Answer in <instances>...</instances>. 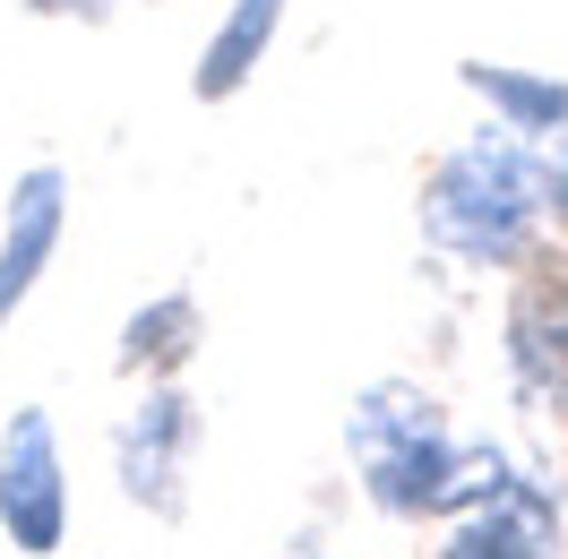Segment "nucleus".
Returning a JSON list of instances; mask_svg holds the SVG:
<instances>
[{"mask_svg":"<svg viewBox=\"0 0 568 559\" xmlns=\"http://www.w3.org/2000/svg\"><path fill=\"white\" fill-rule=\"evenodd\" d=\"M345 465L388 525H439L465 482V439L423 379H371L345 405Z\"/></svg>","mask_w":568,"mask_h":559,"instance_id":"obj_2","label":"nucleus"},{"mask_svg":"<svg viewBox=\"0 0 568 559\" xmlns=\"http://www.w3.org/2000/svg\"><path fill=\"white\" fill-rule=\"evenodd\" d=\"M414 224H423V242L439 250L448 267H474V276H517V267H534V250L551 242V233H542V190H534V139L499 130V121L465 130L423 173Z\"/></svg>","mask_w":568,"mask_h":559,"instance_id":"obj_1","label":"nucleus"},{"mask_svg":"<svg viewBox=\"0 0 568 559\" xmlns=\"http://www.w3.org/2000/svg\"><path fill=\"white\" fill-rule=\"evenodd\" d=\"M0 542L18 559H52L70 542V456L43 405H18L0 421Z\"/></svg>","mask_w":568,"mask_h":559,"instance_id":"obj_4","label":"nucleus"},{"mask_svg":"<svg viewBox=\"0 0 568 559\" xmlns=\"http://www.w3.org/2000/svg\"><path fill=\"white\" fill-rule=\"evenodd\" d=\"M430 559H568V508L542 465H508L483 499L439 517Z\"/></svg>","mask_w":568,"mask_h":559,"instance_id":"obj_5","label":"nucleus"},{"mask_svg":"<svg viewBox=\"0 0 568 559\" xmlns=\"http://www.w3.org/2000/svg\"><path fill=\"white\" fill-rule=\"evenodd\" d=\"M199 448H207V414L181 379H146L121 421H112V482L121 499L155 525H181L199 499Z\"/></svg>","mask_w":568,"mask_h":559,"instance_id":"obj_3","label":"nucleus"},{"mask_svg":"<svg viewBox=\"0 0 568 559\" xmlns=\"http://www.w3.org/2000/svg\"><path fill=\"white\" fill-rule=\"evenodd\" d=\"M457 87L517 139H551L568 130V78L534 70V61H457Z\"/></svg>","mask_w":568,"mask_h":559,"instance_id":"obj_10","label":"nucleus"},{"mask_svg":"<svg viewBox=\"0 0 568 559\" xmlns=\"http://www.w3.org/2000/svg\"><path fill=\"white\" fill-rule=\"evenodd\" d=\"M121 9H130V0H27V18H61V27H104Z\"/></svg>","mask_w":568,"mask_h":559,"instance_id":"obj_12","label":"nucleus"},{"mask_svg":"<svg viewBox=\"0 0 568 559\" xmlns=\"http://www.w3.org/2000/svg\"><path fill=\"white\" fill-rule=\"evenodd\" d=\"M499 362H508V396L534 430L568 439V276H526L508 293L499 318Z\"/></svg>","mask_w":568,"mask_h":559,"instance_id":"obj_6","label":"nucleus"},{"mask_svg":"<svg viewBox=\"0 0 568 559\" xmlns=\"http://www.w3.org/2000/svg\"><path fill=\"white\" fill-rule=\"evenodd\" d=\"M534 190H542V233L568 242V130L534 139Z\"/></svg>","mask_w":568,"mask_h":559,"instance_id":"obj_11","label":"nucleus"},{"mask_svg":"<svg viewBox=\"0 0 568 559\" xmlns=\"http://www.w3.org/2000/svg\"><path fill=\"white\" fill-rule=\"evenodd\" d=\"M276 559H336V551H320V542H284Z\"/></svg>","mask_w":568,"mask_h":559,"instance_id":"obj_13","label":"nucleus"},{"mask_svg":"<svg viewBox=\"0 0 568 559\" xmlns=\"http://www.w3.org/2000/svg\"><path fill=\"white\" fill-rule=\"evenodd\" d=\"M61 242H70V173L61 164H27L9 181V199H0V336L18 327L36 284L52 276Z\"/></svg>","mask_w":568,"mask_h":559,"instance_id":"obj_7","label":"nucleus"},{"mask_svg":"<svg viewBox=\"0 0 568 559\" xmlns=\"http://www.w3.org/2000/svg\"><path fill=\"white\" fill-rule=\"evenodd\" d=\"M284 18H293V0H224V18H215V35L199 43V61H190V104H233L258 61L276 52Z\"/></svg>","mask_w":568,"mask_h":559,"instance_id":"obj_8","label":"nucleus"},{"mask_svg":"<svg viewBox=\"0 0 568 559\" xmlns=\"http://www.w3.org/2000/svg\"><path fill=\"white\" fill-rule=\"evenodd\" d=\"M199 336H207V311H199V293H146L139 311L121 318L112 370H121L130 387H146V379H181V370L199 362Z\"/></svg>","mask_w":568,"mask_h":559,"instance_id":"obj_9","label":"nucleus"}]
</instances>
